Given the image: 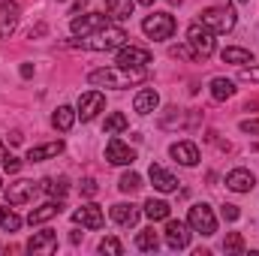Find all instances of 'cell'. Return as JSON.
<instances>
[{
    "mask_svg": "<svg viewBox=\"0 0 259 256\" xmlns=\"http://www.w3.org/2000/svg\"><path fill=\"white\" fill-rule=\"evenodd\" d=\"M148 78V66L145 69H127V66H106V69H94L88 75V81L94 88H115V91H124L130 84H139Z\"/></svg>",
    "mask_w": 259,
    "mask_h": 256,
    "instance_id": "1",
    "label": "cell"
},
{
    "mask_svg": "<svg viewBox=\"0 0 259 256\" xmlns=\"http://www.w3.org/2000/svg\"><path fill=\"white\" fill-rule=\"evenodd\" d=\"M127 42H130V33L124 27H118V24H106V27H100V30L81 36V46L91 49V52H118V49L127 46Z\"/></svg>",
    "mask_w": 259,
    "mask_h": 256,
    "instance_id": "2",
    "label": "cell"
},
{
    "mask_svg": "<svg viewBox=\"0 0 259 256\" xmlns=\"http://www.w3.org/2000/svg\"><path fill=\"white\" fill-rule=\"evenodd\" d=\"M187 46H190V52H193L196 58H211L214 55V49H217V39H214V30H208L202 21H196L187 27Z\"/></svg>",
    "mask_w": 259,
    "mask_h": 256,
    "instance_id": "3",
    "label": "cell"
},
{
    "mask_svg": "<svg viewBox=\"0 0 259 256\" xmlns=\"http://www.w3.org/2000/svg\"><path fill=\"white\" fill-rule=\"evenodd\" d=\"M202 24L214 33H229L235 27V9L232 6H211L202 12Z\"/></svg>",
    "mask_w": 259,
    "mask_h": 256,
    "instance_id": "4",
    "label": "cell"
},
{
    "mask_svg": "<svg viewBox=\"0 0 259 256\" xmlns=\"http://www.w3.org/2000/svg\"><path fill=\"white\" fill-rule=\"evenodd\" d=\"M187 223H190V229H193V232L205 235V238L217 232V217H214L211 205H205V202H196L193 208H190V214H187Z\"/></svg>",
    "mask_w": 259,
    "mask_h": 256,
    "instance_id": "5",
    "label": "cell"
},
{
    "mask_svg": "<svg viewBox=\"0 0 259 256\" xmlns=\"http://www.w3.org/2000/svg\"><path fill=\"white\" fill-rule=\"evenodd\" d=\"M142 30H145L148 39H157V42L160 39H169L175 33V18L169 12H154V15H148L142 21Z\"/></svg>",
    "mask_w": 259,
    "mask_h": 256,
    "instance_id": "6",
    "label": "cell"
},
{
    "mask_svg": "<svg viewBox=\"0 0 259 256\" xmlns=\"http://www.w3.org/2000/svg\"><path fill=\"white\" fill-rule=\"evenodd\" d=\"M148 64H154V58H151L148 49H139V46H121V49H118V66L145 69Z\"/></svg>",
    "mask_w": 259,
    "mask_h": 256,
    "instance_id": "7",
    "label": "cell"
},
{
    "mask_svg": "<svg viewBox=\"0 0 259 256\" xmlns=\"http://www.w3.org/2000/svg\"><path fill=\"white\" fill-rule=\"evenodd\" d=\"M103 109H106V97H103L100 91H88V94L78 97V109H75V115H78L81 121H94Z\"/></svg>",
    "mask_w": 259,
    "mask_h": 256,
    "instance_id": "8",
    "label": "cell"
},
{
    "mask_svg": "<svg viewBox=\"0 0 259 256\" xmlns=\"http://www.w3.org/2000/svg\"><path fill=\"white\" fill-rule=\"evenodd\" d=\"M72 223H78V226H84V229H103L106 214H103V208H100V205L88 202V205H81V208H75V211H72Z\"/></svg>",
    "mask_w": 259,
    "mask_h": 256,
    "instance_id": "9",
    "label": "cell"
},
{
    "mask_svg": "<svg viewBox=\"0 0 259 256\" xmlns=\"http://www.w3.org/2000/svg\"><path fill=\"white\" fill-rule=\"evenodd\" d=\"M106 160L112 163V166H133L136 163V151L124 145L118 136H112L109 139V145H106Z\"/></svg>",
    "mask_w": 259,
    "mask_h": 256,
    "instance_id": "10",
    "label": "cell"
},
{
    "mask_svg": "<svg viewBox=\"0 0 259 256\" xmlns=\"http://www.w3.org/2000/svg\"><path fill=\"white\" fill-rule=\"evenodd\" d=\"M36 193H39V181L21 178V181H15V184L6 187V202H9V205H24V202H30Z\"/></svg>",
    "mask_w": 259,
    "mask_h": 256,
    "instance_id": "11",
    "label": "cell"
},
{
    "mask_svg": "<svg viewBox=\"0 0 259 256\" xmlns=\"http://www.w3.org/2000/svg\"><path fill=\"white\" fill-rule=\"evenodd\" d=\"M106 24H109V15H103V12L75 15V18H72V33H75V36H88V33H94V30H100V27H106Z\"/></svg>",
    "mask_w": 259,
    "mask_h": 256,
    "instance_id": "12",
    "label": "cell"
},
{
    "mask_svg": "<svg viewBox=\"0 0 259 256\" xmlns=\"http://www.w3.org/2000/svg\"><path fill=\"white\" fill-rule=\"evenodd\" d=\"M18 18H21V6L15 0H3L0 3V39L12 36V30L18 27Z\"/></svg>",
    "mask_w": 259,
    "mask_h": 256,
    "instance_id": "13",
    "label": "cell"
},
{
    "mask_svg": "<svg viewBox=\"0 0 259 256\" xmlns=\"http://www.w3.org/2000/svg\"><path fill=\"white\" fill-rule=\"evenodd\" d=\"M166 244L172 250H184L190 244V223H181V220H169L166 223Z\"/></svg>",
    "mask_w": 259,
    "mask_h": 256,
    "instance_id": "14",
    "label": "cell"
},
{
    "mask_svg": "<svg viewBox=\"0 0 259 256\" xmlns=\"http://www.w3.org/2000/svg\"><path fill=\"white\" fill-rule=\"evenodd\" d=\"M58 250V232H36L30 241H27V253L33 256H52Z\"/></svg>",
    "mask_w": 259,
    "mask_h": 256,
    "instance_id": "15",
    "label": "cell"
},
{
    "mask_svg": "<svg viewBox=\"0 0 259 256\" xmlns=\"http://www.w3.org/2000/svg\"><path fill=\"white\" fill-rule=\"evenodd\" d=\"M148 178H151V184H154L160 193L178 190V178H175L172 172H166L163 166H157V163H151V169H148Z\"/></svg>",
    "mask_w": 259,
    "mask_h": 256,
    "instance_id": "16",
    "label": "cell"
},
{
    "mask_svg": "<svg viewBox=\"0 0 259 256\" xmlns=\"http://www.w3.org/2000/svg\"><path fill=\"white\" fill-rule=\"evenodd\" d=\"M226 187L235 190V193H250L256 187V178H253L250 169H232V172L226 175Z\"/></svg>",
    "mask_w": 259,
    "mask_h": 256,
    "instance_id": "17",
    "label": "cell"
},
{
    "mask_svg": "<svg viewBox=\"0 0 259 256\" xmlns=\"http://www.w3.org/2000/svg\"><path fill=\"white\" fill-rule=\"evenodd\" d=\"M157 106H160V94L154 88H142L136 94V100H133V109L139 115H151V112H157Z\"/></svg>",
    "mask_w": 259,
    "mask_h": 256,
    "instance_id": "18",
    "label": "cell"
},
{
    "mask_svg": "<svg viewBox=\"0 0 259 256\" xmlns=\"http://www.w3.org/2000/svg\"><path fill=\"white\" fill-rule=\"evenodd\" d=\"M61 211H64V202H61V199H58V202H46V205H39V208H33V211L27 214V223H30V226H39V223L58 217Z\"/></svg>",
    "mask_w": 259,
    "mask_h": 256,
    "instance_id": "19",
    "label": "cell"
},
{
    "mask_svg": "<svg viewBox=\"0 0 259 256\" xmlns=\"http://www.w3.org/2000/svg\"><path fill=\"white\" fill-rule=\"evenodd\" d=\"M169 154H172L181 166H196V163H199V148H196L193 142H175V145L169 148Z\"/></svg>",
    "mask_w": 259,
    "mask_h": 256,
    "instance_id": "20",
    "label": "cell"
},
{
    "mask_svg": "<svg viewBox=\"0 0 259 256\" xmlns=\"http://www.w3.org/2000/svg\"><path fill=\"white\" fill-rule=\"evenodd\" d=\"M64 151V142L58 139V142H46V145H36V148H30L27 151V163H42V160H52V157H58Z\"/></svg>",
    "mask_w": 259,
    "mask_h": 256,
    "instance_id": "21",
    "label": "cell"
},
{
    "mask_svg": "<svg viewBox=\"0 0 259 256\" xmlns=\"http://www.w3.org/2000/svg\"><path fill=\"white\" fill-rule=\"evenodd\" d=\"M112 220H115L118 226H136L139 208H136L133 202H118V205H112Z\"/></svg>",
    "mask_w": 259,
    "mask_h": 256,
    "instance_id": "22",
    "label": "cell"
},
{
    "mask_svg": "<svg viewBox=\"0 0 259 256\" xmlns=\"http://www.w3.org/2000/svg\"><path fill=\"white\" fill-rule=\"evenodd\" d=\"M211 97L217 100V103H226V100H232L235 97V81L232 78H211Z\"/></svg>",
    "mask_w": 259,
    "mask_h": 256,
    "instance_id": "23",
    "label": "cell"
},
{
    "mask_svg": "<svg viewBox=\"0 0 259 256\" xmlns=\"http://www.w3.org/2000/svg\"><path fill=\"white\" fill-rule=\"evenodd\" d=\"M220 58H223V64H235V66L253 64V55H250L247 49H238V46H226V49L220 52Z\"/></svg>",
    "mask_w": 259,
    "mask_h": 256,
    "instance_id": "24",
    "label": "cell"
},
{
    "mask_svg": "<svg viewBox=\"0 0 259 256\" xmlns=\"http://www.w3.org/2000/svg\"><path fill=\"white\" fill-rule=\"evenodd\" d=\"M75 109L72 106H58V112L52 115V124H55V130H61V133H69L72 130V124H75Z\"/></svg>",
    "mask_w": 259,
    "mask_h": 256,
    "instance_id": "25",
    "label": "cell"
},
{
    "mask_svg": "<svg viewBox=\"0 0 259 256\" xmlns=\"http://www.w3.org/2000/svg\"><path fill=\"white\" fill-rule=\"evenodd\" d=\"M169 214H172L169 202H163V199H148L145 202V217L148 220H169Z\"/></svg>",
    "mask_w": 259,
    "mask_h": 256,
    "instance_id": "26",
    "label": "cell"
},
{
    "mask_svg": "<svg viewBox=\"0 0 259 256\" xmlns=\"http://www.w3.org/2000/svg\"><path fill=\"white\" fill-rule=\"evenodd\" d=\"M106 6H109V18H115V21H127L130 15H133L136 0H106Z\"/></svg>",
    "mask_w": 259,
    "mask_h": 256,
    "instance_id": "27",
    "label": "cell"
},
{
    "mask_svg": "<svg viewBox=\"0 0 259 256\" xmlns=\"http://www.w3.org/2000/svg\"><path fill=\"white\" fill-rule=\"evenodd\" d=\"M136 247L145 250V253H154V250L160 247V235H157L154 229H142V232L136 235Z\"/></svg>",
    "mask_w": 259,
    "mask_h": 256,
    "instance_id": "28",
    "label": "cell"
},
{
    "mask_svg": "<svg viewBox=\"0 0 259 256\" xmlns=\"http://www.w3.org/2000/svg\"><path fill=\"white\" fill-rule=\"evenodd\" d=\"M130 127L127 115H121V112H112L109 118H106V124H103V133L106 136H118V133H124Z\"/></svg>",
    "mask_w": 259,
    "mask_h": 256,
    "instance_id": "29",
    "label": "cell"
},
{
    "mask_svg": "<svg viewBox=\"0 0 259 256\" xmlns=\"http://www.w3.org/2000/svg\"><path fill=\"white\" fill-rule=\"evenodd\" d=\"M39 190H46L49 196H58V199H64L69 187H66L64 178H46V181H39Z\"/></svg>",
    "mask_w": 259,
    "mask_h": 256,
    "instance_id": "30",
    "label": "cell"
},
{
    "mask_svg": "<svg viewBox=\"0 0 259 256\" xmlns=\"http://www.w3.org/2000/svg\"><path fill=\"white\" fill-rule=\"evenodd\" d=\"M0 226H3L6 232H18V229H21V217H18L12 208H3V205H0Z\"/></svg>",
    "mask_w": 259,
    "mask_h": 256,
    "instance_id": "31",
    "label": "cell"
},
{
    "mask_svg": "<svg viewBox=\"0 0 259 256\" xmlns=\"http://www.w3.org/2000/svg\"><path fill=\"white\" fill-rule=\"evenodd\" d=\"M118 187H121V193H136L142 187V175L139 172H124L121 181H118Z\"/></svg>",
    "mask_w": 259,
    "mask_h": 256,
    "instance_id": "32",
    "label": "cell"
},
{
    "mask_svg": "<svg viewBox=\"0 0 259 256\" xmlns=\"http://www.w3.org/2000/svg\"><path fill=\"white\" fill-rule=\"evenodd\" d=\"M100 253H109V256H121L124 253V244L115 238V235H106L103 241H100Z\"/></svg>",
    "mask_w": 259,
    "mask_h": 256,
    "instance_id": "33",
    "label": "cell"
},
{
    "mask_svg": "<svg viewBox=\"0 0 259 256\" xmlns=\"http://www.w3.org/2000/svg\"><path fill=\"white\" fill-rule=\"evenodd\" d=\"M223 250H226V253H244V238H241V232H229L226 241H223Z\"/></svg>",
    "mask_w": 259,
    "mask_h": 256,
    "instance_id": "34",
    "label": "cell"
},
{
    "mask_svg": "<svg viewBox=\"0 0 259 256\" xmlns=\"http://www.w3.org/2000/svg\"><path fill=\"white\" fill-rule=\"evenodd\" d=\"M0 166H3V172H9V175H15V172L21 169V160H18V157H12V154H6Z\"/></svg>",
    "mask_w": 259,
    "mask_h": 256,
    "instance_id": "35",
    "label": "cell"
},
{
    "mask_svg": "<svg viewBox=\"0 0 259 256\" xmlns=\"http://www.w3.org/2000/svg\"><path fill=\"white\" fill-rule=\"evenodd\" d=\"M241 133H247V136H256V139H259V121H256V118H250V121H241Z\"/></svg>",
    "mask_w": 259,
    "mask_h": 256,
    "instance_id": "36",
    "label": "cell"
},
{
    "mask_svg": "<svg viewBox=\"0 0 259 256\" xmlns=\"http://www.w3.org/2000/svg\"><path fill=\"white\" fill-rule=\"evenodd\" d=\"M241 78L244 81H259V66H241Z\"/></svg>",
    "mask_w": 259,
    "mask_h": 256,
    "instance_id": "37",
    "label": "cell"
},
{
    "mask_svg": "<svg viewBox=\"0 0 259 256\" xmlns=\"http://www.w3.org/2000/svg\"><path fill=\"white\" fill-rule=\"evenodd\" d=\"M97 190H100V187H97L94 178H84V181H81V193H84V196H94Z\"/></svg>",
    "mask_w": 259,
    "mask_h": 256,
    "instance_id": "38",
    "label": "cell"
},
{
    "mask_svg": "<svg viewBox=\"0 0 259 256\" xmlns=\"http://www.w3.org/2000/svg\"><path fill=\"white\" fill-rule=\"evenodd\" d=\"M223 217H226V220H238V217H241L238 205H223Z\"/></svg>",
    "mask_w": 259,
    "mask_h": 256,
    "instance_id": "39",
    "label": "cell"
},
{
    "mask_svg": "<svg viewBox=\"0 0 259 256\" xmlns=\"http://www.w3.org/2000/svg\"><path fill=\"white\" fill-rule=\"evenodd\" d=\"M172 58H196V55L190 52V46H187V49H184V46H175V49H172Z\"/></svg>",
    "mask_w": 259,
    "mask_h": 256,
    "instance_id": "40",
    "label": "cell"
},
{
    "mask_svg": "<svg viewBox=\"0 0 259 256\" xmlns=\"http://www.w3.org/2000/svg\"><path fill=\"white\" fill-rule=\"evenodd\" d=\"M21 75H24V78H30V75H33V66L24 64V66H21Z\"/></svg>",
    "mask_w": 259,
    "mask_h": 256,
    "instance_id": "41",
    "label": "cell"
},
{
    "mask_svg": "<svg viewBox=\"0 0 259 256\" xmlns=\"http://www.w3.org/2000/svg\"><path fill=\"white\" fill-rule=\"evenodd\" d=\"M136 3H142V6H154L157 0H136ZM169 3H181V0H169Z\"/></svg>",
    "mask_w": 259,
    "mask_h": 256,
    "instance_id": "42",
    "label": "cell"
},
{
    "mask_svg": "<svg viewBox=\"0 0 259 256\" xmlns=\"http://www.w3.org/2000/svg\"><path fill=\"white\" fill-rule=\"evenodd\" d=\"M3 157H6V148H3V142H0V163H3Z\"/></svg>",
    "mask_w": 259,
    "mask_h": 256,
    "instance_id": "43",
    "label": "cell"
},
{
    "mask_svg": "<svg viewBox=\"0 0 259 256\" xmlns=\"http://www.w3.org/2000/svg\"><path fill=\"white\" fill-rule=\"evenodd\" d=\"M0 190H3V181H0Z\"/></svg>",
    "mask_w": 259,
    "mask_h": 256,
    "instance_id": "44",
    "label": "cell"
},
{
    "mask_svg": "<svg viewBox=\"0 0 259 256\" xmlns=\"http://www.w3.org/2000/svg\"><path fill=\"white\" fill-rule=\"evenodd\" d=\"M238 3H247V0H238Z\"/></svg>",
    "mask_w": 259,
    "mask_h": 256,
    "instance_id": "45",
    "label": "cell"
}]
</instances>
